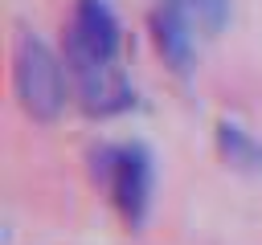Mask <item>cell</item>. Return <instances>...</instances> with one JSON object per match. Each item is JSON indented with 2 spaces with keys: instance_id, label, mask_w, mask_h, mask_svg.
I'll return each mask as SVG.
<instances>
[{
  "instance_id": "cell-1",
  "label": "cell",
  "mask_w": 262,
  "mask_h": 245,
  "mask_svg": "<svg viewBox=\"0 0 262 245\" xmlns=\"http://www.w3.org/2000/svg\"><path fill=\"white\" fill-rule=\"evenodd\" d=\"M12 86H16V98H20V110L37 122H53L66 106V74H61V61L57 53L25 33L20 45H16V57H12Z\"/></svg>"
},
{
  "instance_id": "cell-2",
  "label": "cell",
  "mask_w": 262,
  "mask_h": 245,
  "mask_svg": "<svg viewBox=\"0 0 262 245\" xmlns=\"http://www.w3.org/2000/svg\"><path fill=\"white\" fill-rule=\"evenodd\" d=\"M119 57V20L106 0H78L66 29V61L74 74L111 65Z\"/></svg>"
},
{
  "instance_id": "cell-7",
  "label": "cell",
  "mask_w": 262,
  "mask_h": 245,
  "mask_svg": "<svg viewBox=\"0 0 262 245\" xmlns=\"http://www.w3.org/2000/svg\"><path fill=\"white\" fill-rule=\"evenodd\" d=\"M180 20L192 29V37H217L229 20V0H168Z\"/></svg>"
},
{
  "instance_id": "cell-6",
  "label": "cell",
  "mask_w": 262,
  "mask_h": 245,
  "mask_svg": "<svg viewBox=\"0 0 262 245\" xmlns=\"http://www.w3.org/2000/svg\"><path fill=\"white\" fill-rule=\"evenodd\" d=\"M217 147H221V155H225L229 167H237V172H262V143L250 131H242L237 122H217Z\"/></svg>"
},
{
  "instance_id": "cell-3",
  "label": "cell",
  "mask_w": 262,
  "mask_h": 245,
  "mask_svg": "<svg viewBox=\"0 0 262 245\" xmlns=\"http://www.w3.org/2000/svg\"><path fill=\"white\" fill-rule=\"evenodd\" d=\"M106 192L115 196L123 220L131 229H139L147 216V204H151V155L143 143H127L115 151V172H111Z\"/></svg>"
},
{
  "instance_id": "cell-5",
  "label": "cell",
  "mask_w": 262,
  "mask_h": 245,
  "mask_svg": "<svg viewBox=\"0 0 262 245\" xmlns=\"http://www.w3.org/2000/svg\"><path fill=\"white\" fill-rule=\"evenodd\" d=\"M151 37H156V49H160V57L176 69V74H188V65H192V53H196V37H192V29L180 20V12L164 0L156 12H151Z\"/></svg>"
},
{
  "instance_id": "cell-4",
  "label": "cell",
  "mask_w": 262,
  "mask_h": 245,
  "mask_svg": "<svg viewBox=\"0 0 262 245\" xmlns=\"http://www.w3.org/2000/svg\"><path fill=\"white\" fill-rule=\"evenodd\" d=\"M74 78H78V102L94 118L119 114V110H127L135 102V90H131V82L123 78V69L115 61L111 65H94V69H82Z\"/></svg>"
}]
</instances>
